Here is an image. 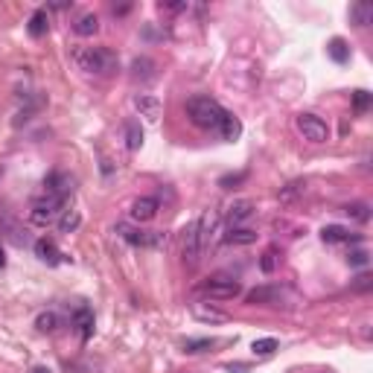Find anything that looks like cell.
I'll list each match as a JSON object with an SVG mask.
<instances>
[{
  "label": "cell",
  "instance_id": "7402d4cb",
  "mask_svg": "<svg viewBox=\"0 0 373 373\" xmlns=\"http://www.w3.org/2000/svg\"><path fill=\"white\" fill-rule=\"evenodd\" d=\"M350 18H353L356 26H367V24H373V6H370V3H356V6L350 9Z\"/></svg>",
  "mask_w": 373,
  "mask_h": 373
},
{
  "label": "cell",
  "instance_id": "3957f363",
  "mask_svg": "<svg viewBox=\"0 0 373 373\" xmlns=\"http://www.w3.org/2000/svg\"><path fill=\"white\" fill-rule=\"evenodd\" d=\"M65 210V199L62 196H50V192H44V196L33 204V210H29V222L38 228H47L50 222L58 219V213Z\"/></svg>",
  "mask_w": 373,
  "mask_h": 373
},
{
  "label": "cell",
  "instance_id": "cb8c5ba5",
  "mask_svg": "<svg viewBox=\"0 0 373 373\" xmlns=\"http://www.w3.org/2000/svg\"><path fill=\"white\" fill-rule=\"evenodd\" d=\"M79 225H82L79 210H65V213H62V219H58V231H62V233H73Z\"/></svg>",
  "mask_w": 373,
  "mask_h": 373
},
{
  "label": "cell",
  "instance_id": "e575fe53",
  "mask_svg": "<svg viewBox=\"0 0 373 373\" xmlns=\"http://www.w3.org/2000/svg\"><path fill=\"white\" fill-rule=\"evenodd\" d=\"M242 178H245V172H240V175H225L219 184H222V187H231V184H240Z\"/></svg>",
  "mask_w": 373,
  "mask_h": 373
},
{
  "label": "cell",
  "instance_id": "9a60e30c",
  "mask_svg": "<svg viewBox=\"0 0 373 373\" xmlns=\"http://www.w3.org/2000/svg\"><path fill=\"white\" fill-rule=\"evenodd\" d=\"M35 257H38L41 263H47V265H58L62 254H58V248H56L53 240H38V242H35Z\"/></svg>",
  "mask_w": 373,
  "mask_h": 373
},
{
  "label": "cell",
  "instance_id": "4316f807",
  "mask_svg": "<svg viewBox=\"0 0 373 373\" xmlns=\"http://www.w3.org/2000/svg\"><path fill=\"white\" fill-rule=\"evenodd\" d=\"M277 265H280V251H277V248H268V251L263 254V260H260V268H263L265 274H274Z\"/></svg>",
  "mask_w": 373,
  "mask_h": 373
},
{
  "label": "cell",
  "instance_id": "277c9868",
  "mask_svg": "<svg viewBox=\"0 0 373 373\" xmlns=\"http://www.w3.org/2000/svg\"><path fill=\"white\" fill-rule=\"evenodd\" d=\"M199 292L207 295L210 301H231V297L242 295V286L233 277H210L207 283H201Z\"/></svg>",
  "mask_w": 373,
  "mask_h": 373
},
{
  "label": "cell",
  "instance_id": "8fae6325",
  "mask_svg": "<svg viewBox=\"0 0 373 373\" xmlns=\"http://www.w3.org/2000/svg\"><path fill=\"white\" fill-rule=\"evenodd\" d=\"M158 216V199L152 196H143L131 204V219L134 222H152Z\"/></svg>",
  "mask_w": 373,
  "mask_h": 373
},
{
  "label": "cell",
  "instance_id": "8d00e7d4",
  "mask_svg": "<svg viewBox=\"0 0 373 373\" xmlns=\"http://www.w3.org/2000/svg\"><path fill=\"white\" fill-rule=\"evenodd\" d=\"M6 265V257H3V248H0V268H3Z\"/></svg>",
  "mask_w": 373,
  "mask_h": 373
},
{
  "label": "cell",
  "instance_id": "5bb4252c",
  "mask_svg": "<svg viewBox=\"0 0 373 373\" xmlns=\"http://www.w3.org/2000/svg\"><path fill=\"white\" fill-rule=\"evenodd\" d=\"M70 190H73V181H70L65 172H53V175L47 178V192H50V196H62V199H67V196H70Z\"/></svg>",
  "mask_w": 373,
  "mask_h": 373
},
{
  "label": "cell",
  "instance_id": "ba28073f",
  "mask_svg": "<svg viewBox=\"0 0 373 373\" xmlns=\"http://www.w3.org/2000/svg\"><path fill=\"white\" fill-rule=\"evenodd\" d=\"M280 297H283V289L280 286H260V289H251L245 295V301L251 306H277Z\"/></svg>",
  "mask_w": 373,
  "mask_h": 373
},
{
  "label": "cell",
  "instance_id": "d6a6232c",
  "mask_svg": "<svg viewBox=\"0 0 373 373\" xmlns=\"http://www.w3.org/2000/svg\"><path fill=\"white\" fill-rule=\"evenodd\" d=\"M353 106H356V111H367L370 108V94L367 91H356L353 94Z\"/></svg>",
  "mask_w": 373,
  "mask_h": 373
},
{
  "label": "cell",
  "instance_id": "f546056e",
  "mask_svg": "<svg viewBox=\"0 0 373 373\" xmlns=\"http://www.w3.org/2000/svg\"><path fill=\"white\" fill-rule=\"evenodd\" d=\"M35 326L41 333H53L56 326H58V318L53 315V312H44V315H38V321H35Z\"/></svg>",
  "mask_w": 373,
  "mask_h": 373
},
{
  "label": "cell",
  "instance_id": "d590c367",
  "mask_svg": "<svg viewBox=\"0 0 373 373\" xmlns=\"http://www.w3.org/2000/svg\"><path fill=\"white\" fill-rule=\"evenodd\" d=\"M353 286H356V289H370V274H359Z\"/></svg>",
  "mask_w": 373,
  "mask_h": 373
},
{
  "label": "cell",
  "instance_id": "7c38bea8",
  "mask_svg": "<svg viewBox=\"0 0 373 373\" xmlns=\"http://www.w3.org/2000/svg\"><path fill=\"white\" fill-rule=\"evenodd\" d=\"M254 216V201L251 199H236L231 207H228V222H231V228L233 225H240V222L251 219Z\"/></svg>",
  "mask_w": 373,
  "mask_h": 373
},
{
  "label": "cell",
  "instance_id": "ac0fdd59",
  "mask_svg": "<svg viewBox=\"0 0 373 373\" xmlns=\"http://www.w3.org/2000/svg\"><path fill=\"white\" fill-rule=\"evenodd\" d=\"M321 240L324 242H350V240H359V236L350 233L347 228H341V225H330V228L321 231Z\"/></svg>",
  "mask_w": 373,
  "mask_h": 373
},
{
  "label": "cell",
  "instance_id": "4fadbf2b",
  "mask_svg": "<svg viewBox=\"0 0 373 373\" xmlns=\"http://www.w3.org/2000/svg\"><path fill=\"white\" fill-rule=\"evenodd\" d=\"M192 315H196L199 321H204V324H225L228 321V312L213 309L207 304H192Z\"/></svg>",
  "mask_w": 373,
  "mask_h": 373
},
{
  "label": "cell",
  "instance_id": "44dd1931",
  "mask_svg": "<svg viewBox=\"0 0 373 373\" xmlns=\"http://www.w3.org/2000/svg\"><path fill=\"white\" fill-rule=\"evenodd\" d=\"M47 26H50V18H47V12L38 9L33 18H29V35L33 38H41L44 33H47Z\"/></svg>",
  "mask_w": 373,
  "mask_h": 373
},
{
  "label": "cell",
  "instance_id": "83f0119b",
  "mask_svg": "<svg viewBox=\"0 0 373 373\" xmlns=\"http://www.w3.org/2000/svg\"><path fill=\"white\" fill-rule=\"evenodd\" d=\"M251 350L257 353V356H272L274 350H277V338H257L251 345Z\"/></svg>",
  "mask_w": 373,
  "mask_h": 373
},
{
  "label": "cell",
  "instance_id": "603a6c76",
  "mask_svg": "<svg viewBox=\"0 0 373 373\" xmlns=\"http://www.w3.org/2000/svg\"><path fill=\"white\" fill-rule=\"evenodd\" d=\"M219 131H222V138H225V140H236L242 134V126H240V120H236L233 114H225V120H222Z\"/></svg>",
  "mask_w": 373,
  "mask_h": 373
},
{
  "label": "cell",
  "instance_id": "1f68e13d",
  "mask_svg": "<svg viewBox=\"0 0 373 373\" xmlns=\"http://www.w3.org/2000/svg\"><path fill=\"white\" fill-rule=\"evenodd\" d=\"M213 341L210 338H199V341H184V353H201V350H210Z\"/></svg>",
  "mask_w": 373,
  "mask_h": 373
},
{
  "label": "cell",
  "instance_id": "7a4b0ae2",
  "mask_svg": "<svg viewBox=\"0 0 373 373\" xmlns=\"http://www.w3.org/2000/svg\"><path fill=\"white\" fill-rule=\"evenodd\" d=\"M225 108L219 106L216 99H210V97H192V99H187V117L192 120V126H199V129H219L222 126V120H225Z\"/></svg>",
  "mask_w": 373,
  "mask_h": 373
},
{
  "label": "cell",
  "instance_id": "d4e9b609",
  "mask_svg": "<svg viewBox=\"0 0 373 373\" xmlns=\"http://www.w3.org/2000/svg\"><path fill=\"white\" fill-rule=\"evenodd\" d=\"M326 53H330V56H333V62H338V65H345L347 58H350V47H347V44L341 41V38H333V41H330V47H326Z\"/></svg>",
  "mask_w": 373,
  "mask_h": 373
},
{
  "label": "cell",
  "instance_id": "52a82bcc",
  "mask_svg": "<svg viewBox=\"0 0 373 373\" xmlns=\"http://www.w3.org/2000/svg\"><path fill=\"white\" fill-rule=\"evenodd\" d=\"M201 245H199V228H196V222L184 231V263L190 265V268H196L199 265V260H201Z\"/></svg>",
  "mask_w": 373,
  "mask_h": 373
},
{
  "label": "cell",
  "instance_id": "ffe728a7",
  "mask_svg": "<svg viewBox=\"0 0 373 373\" xmlns=\"http://www.w3.org/2000/svg\"><path fill=\"white\" fill-rule=\"evenodd\" d=\"M126 146L131 149V152H138V149L143 146V129L138 120H129L126 123Z\"/></svg>",
  "mask_w": 373,
  "mask_h": 373
},
{
  "label": "cell",
  "instance_id": "74e56055",
  "mask_svg": "<svg viewBox=\"0 0 373 373\" xmlns=\"http://www.w3.org/2000/svg\"><path fill=\"white\" fill-rule=\"evenodd\" d=\"M33 373H50V370H47V367H35Z\"/></svg>",
  "mask_w": 373,
  "mask_h": 373
},
{
  "label": "cell",
  "instance_id": "e0dca14e",
  "mask_svg": "<svg viewBox=\"0 0 373 373\" xmlns=\"http://www.w3.org/2000/svg\"><path fill=\"white\" fill-rule=\"evenodd\" d=\"M225 242L228 245H254V242H257V231H251V228H231L228 236H225Z\"/></svg>",
  "mask_w": 373,
  "mask_h": 373
},
{
  "label": "cell",
  "instance_id": "9c48e42d",
  "mask_svg": "<svg viewBox=\"0 0 373 373\" xmlns=\"http://www.w3.org/2000/svg\"><path fill=\"white\" fill-rule=\"evenodd\" d=\"M196 228H199V245H201V251L210 245V240H213V233L219 231V213L216 210H207L199 222H196Z\"/></svg>",
  "mask_w": 373,
  "mask_h": 373
},
{
  "label": "cell",
  "instance_id": "4dcf8cb0",
  "mask_svg": "<svg viewBox=\"0 0 373 373\" xmlns=\"http://www.w3.org/2000/svg\"><path fill=\"white\" fill-rule=\"evenodd\" d=\"M304 190H306V184H304V181H292L286 190H280V201H292L295 196H301Z\"/></svg>",
  "mask_w": 373,
  "mask_h": 373
},
{
  "label": "cell",
  "instance_id": "836d02e7",
  "mask_svg": "<svg viewBox=\"0 0 373 373\" xmlns=\"http://www.w3.org/2000/svg\"><path fill=\"white\" fill-rule=\"evenodd\" d=\"M347 263H350V265H359V268L367 265V251H362V248H359V251H350Z\"/></svg>",
  "mask_w": 373,
  "mask_h": 373
},
{
  "label": "cell",
  "instance_id": "2e32d148",
  "mask_svg": "<svg viewBox=\"0 0 373 373\" xmlns=\"http://www.w3.org/2000/svg\"><path fill=\"white\" fill-rule=\"evenodd\" d=\"M155 62H152V58H134V62H131V76L134 79H143V82H149V79H155Z\"/></svg>",
  "mask_w": 373,
  "mask_h": 373
},
{
  "label": "cell",
  "instance_id": "30bf717a",
  "mask_svg": "<svg viewBox=\"0 0 373 373\" xmlns=\"http://www.w3.org/2000/svg\"><path fill=\"white\" fill-rule=\"evenodd\" d=\"M134 108H138L140 117H146L149 123H158V120H160V111H163L160 99H158V97H149V94L134 97Z\"/></svg>",
  "mask_w": 373,
  "mask_h": 373
},
{
  "label": "cell",
  "instance_id": "d6986e66",
  "mask_svg": "<svg viewBox=\"0 0 373 373\" xmlns=\"http://www.w3.org/2000/svg\"><path fill=\"white\" fill-rule=\"evenodd\" d=\"M73 29H76V35H97L99 33V18L94 12H88V15H82L76 24H73Z\"/></svg>",
  "mask_w": 373,
  "mask_h": 373
},
{
  "label": "cell",
  "instance_id": "f1b7e54d",
  "mask_svg": "<svg viewBox=\"0 0 373 373\" xmlns=\"http://www.w3.org/2000/svg\"><path fill=\"white\" fill-rule=\"evenodd\" d=\"M345 213H347V216H353L356 222H367V219H370V213H367V204H362V201L347 204V207H345Z\"/></svg>",
  "mask_w": 373,
  "mask_h": 373
},
{
  "label": "cell",
  "instance_id": "5b68a950",
  "mask_svg": "<svg viewBox=\"0 0 373 373\" xmlns=\"http://www.w3.org/2000/svg\"><path fill=\"white\" fill-rule=\"evenodd\" d=\"M297 129H301V134L309 143H326L330 140V129H326V123L315 114H301L297 117Z\"/></svg>",
  "mask_w": 373,
  "mask_h": 373
},
{
  "label": "cell",
  "instance_id": "8992f818",
  "mask_svg": "<svg viewBox=\"0 0 373 373\" xmlns=\"http://www.w3.org/2000/svg\"><path fill=\"white\" fill-rule=\"evenodd\" d=\"M117 233H120L129 245H143V248H152V245H160V242H163V233L131 228V225H126V222H120V225H117Z\"/></svg>",
  "mask_w": 373,
  "mask_h": 373
},
{
  "label": "cell",
  "instance_id": "6da1fadb",
  "mask_svg": "<svg viewBox=\"0 0 373 373\" xmlns=\"http://www.w3.org/2000/svg\"><path fill=\"white\" fill-rule=\"evenodd\" d=\"M73 62L85 70L88 76H111L117 70V56L106 47H82L73 53Z\"/></svg>",
  "mask_w": 373,
  "mask_h": 373
},
{
  "label": "cell",
  "instance_id": "484cf974",
  "mask_svg": "<svg viewBox=\"0 0 373 373\" xmlns=\"http://www.w3.org/2000/svg\"><path fill=\"white\" fill-rule=\"evenodd\" d=\"M76 326H79V333H82V338H88L94 333V315H91V309H79L76 312Z\"/></svg>",
  "mask_w": 373,
  "mask_h": 373
}]
</instances>
